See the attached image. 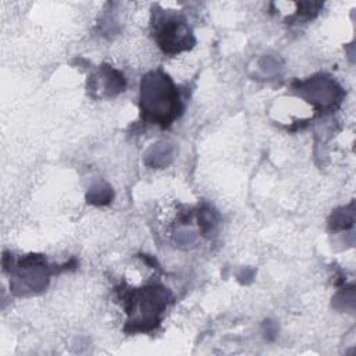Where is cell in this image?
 Here are the masks:
<instances>
[{"mask_svg":"<svg viewBox=\"0 0 356 356\" xmlns=\"http://www.w3.org/2000/svg\"><path fill=\"white\" fill-rule=\"evenodd\" d=\"M141 115L144 121L167 128L181 115L183 106L171 78L163 71H151L141 83Z\"/></svg>","mask_w":356,"mask_h":356,"instance_id":"cell-1","label":"cell"},{"mask_svg":"<svg viewBox=\"0 0 356 356\" xmlns=\"http://www.w3.org/2000/svg\"><path fill=\"white\" fill-rule=\"evenodd\" d=\"M49 284V267L41 255H28L17 263L16 277L12 281L15 294L22 295L26 291L40 292Z\"/></svg>","mask_w":356,"mask_h":356,"instance_id":"cell-4","label":"cell"},{"mask_svg":"<svg viewBox=\"0 0 356 356\" xmlns=\"http://www.w3.org/2000/svg\"><path fill=\"white\" fill-rule=\"evenodd\" d=\"M155 38L162 51L169 55L189 51L195 45V38L185 20L166 13L156 16Z\"/></svg>","mask_w":356,"mask_h":356,"instance_id":"cell-3","label":"cell"},{"mask_svg":"<svg viewBox=\"0 0 356 356\" xmlns=\"http://www.w3.org/2000/svg\"><path fill=\"white\" fill-rule=\"evenodd\" d=\"M355 223V210H353V203H350L349 206L341 207L338 210H335L330 220H328V226L330 230L332 231H339V230H348L353 226Z\"/></svg>","mask_w":356,"mask_h":356,"instance_id":"cell-8","label":"cell"},{"mask_svg":"<svg viewBox=\"0 0 356 356\" xmlns=\"http://www.w3.org/2000/svg\"><path fill=\"white\" fill-rule=\"evenodd\" d=\"M169 299L170 292L159 284L131 291L127 296L126 309L131 316L130 324H134L133 331L155 328L160 321V314L164 312Z\"/></svg>","mask_w":356,"mask_h":356,"instance_id":"cell-2","label":"cell"},{"mask_svg":"<svg viewBox=\"0 0 356 356\" xmlns=\"http://www.w3.org/2000/svg\"><path fill=\"white\" fill-rule=\"evenodd\" d=\"M214 213L212 212L210 207H203L199 212V227L203 231V234H207L209 231H212L213 226H214Z\"/></svg>","mask_w":356,"mask_h":356,"instance_id":"cell-10","label":"cell"},{"mask_svg":"<svg viewBox=\"0 0 356 356\" xmlns=\"http://www.w3.org/2000/svg\"><path fill=\"white\" fill-rule=\"evenodd\" d=\"M99 74L101 78L96 85L102 84L105 96H116L126 90V78L120 71L112 69L110 66H102Z\"/></svg>","mask_w":356,"mask_h":356,"instance_id":"cell-6","label":"cell"},{"mask_svg":"<svg viewBox=\"0 0 356 356\" xmlns=\"http://www.w3.org/2000/svg\"><path fill=\"white\" fill-rule=\"evenodd\" d=\"M173 146L167 142H159L152 145L145 153V164L153 169L167 167L173 160Z\"/></svg>","mask_w":356,"mask_h":356,"instance_id":"cell-7","label":"cell"},{"mask_svg":"<svg viewBox=\"0 0 356 356\" xmlns=\"http://www.w3.org/2000/svg\"><path fill=\"white\" fill-rule=\"evenodd\" d=\"M277 335V325L273 321L264 323V337L267 339H274Z\"/></svg>","mask_w":356,"mask_h":356,"instance_id":"cell-13","label":"cell"},{"mask_svg":"<svg viewBox=\"0 0 356 356\" xmlns=\"http://www.w3.org/2000/svg\"><path fill=\"white\" fill-rule=\"evenodd\" d=\"M281 63L278 59L273 58V56H264L262 60H260V67L267 73V74H271V73H276L278 71L281 67Z\"/></svg>","mask_w":356,"mask_h":356,"instance_id":"cell-11","label":"cell"},{"mask_svg":"<svg viewBox=\"0 0 356 356\" xmlns=\"http://www.w3.org/2000/svg\"><path fill=\"white\" fill-rule=\"evenodd\" d=\"M177 242H178V245H192L195 242V235H194V232L183 231L177 235Z\"/></svg>","mask_w":356,"mask_h":356,"instance_id":"cell-12","label":"cell"},{"mask_svg":"<svg viewBox=\"0 0 356 356\" xmlns=\"http://www.w3.org/2000/svg\"><path fill=\"white\" fill-rule=\"evenodd\" d=\"M113 198H115L113 188L105 183H98V184L92 185L87 194L88 203L95 205V206L109 205L113 201Z\"/></svg>","mask_w":356,"mask_h":356,"instance_id":"cell-9","label":"cell"},{"mask_svg":"<svg viewBox=\"0 0 356 356\" xmlns=\"http://www.w3.org/2000/svg\"><path fill=\"white\" fill-rule=\"evenodd\" d=\"M296 90L312 105L320 110H332L338 106L342 98L341 87L330 77L316 76L306 81L296 83Z\"/></svg>","mask_w":356,"mask_h":356,"instance_id":"cell-5","label":"cell"}]
</instances>
